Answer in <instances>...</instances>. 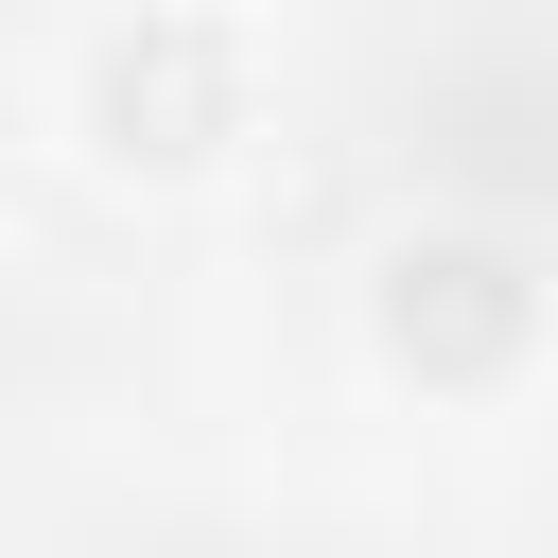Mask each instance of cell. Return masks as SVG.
<instances>
[{"mask_svg":"<svg viewBox=\"0 0 558 558\" xmlns=\"http://www.w3.org/2000/svg\"><path fill=\"white\" fill-rule=\"evenodd\" d=\"M366 314H384V366H418V384H453V401L523 384V349H541V279H523L506 227H418Z\"/></svg>","mask_w":558,"mask_h":558,"instance_id":"cell-1","label":"cell"},{"mask_svg":"<svg viewBox=\"0 0 558 558\" xmlns=\"http://www.w3.org/2000/svg\"><path fill=\"white\" fill-rule=\"evenodd\" d=\"M87 140H105L122 174H192V157H227V140H244V52H227L209 17H140V35H105V70H87Z\"/></svg>","mask_w":558,"mask_h":558,"instance_id":"cell-2","label":"cell"}]
</instances>
